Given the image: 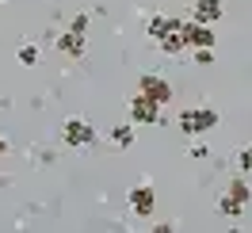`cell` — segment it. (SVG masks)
Segmentation results:
<instances>
[{
	"label": "cell",
	"mask_w": 252,
	"mask_h": 233,
	"mask_svg": "<svg viewBox=\"0 0 252 233\" xmlns=\"http://www.w3.org/2000/svg\"><path fill=\"white\" fill-rule=\"evenodd\" d=\"M62 141L69 149H88V145H95V126L84 123V119H65L62 123Z\"/></svg>",
	"instance_id": "3957f363"
},
{
	"label": "cell",
	"mask_w": 252,
	"mask_h": 233,
	"mask_svg": "<svg viewBox=\"0 0 252 233\" xmlns=\"http://www.w3.org/2000/svg\"><path fill=\"white\" fill-rule=\"evenodd\" d=\"M4 157H8V141L0 138V165H4Z\"/></svg>",
	"instance_id": "ac0fdd59"
},
{
	"label": "cell",
	"mask_w": 252,
	"mask_h": 233,
	"mask_svg": "<svg viewBox=\"0 0 252 233\" xmlns=\"http://www.w3.org/2000/svg\"><path fill=\"white\" fill-rule=\"evenodd\" d=\"M237 168H241V176H252V145L237 149Z\"/></svg>",
	"instance_id": "9a60e30c"
},
{
	"label": "cell",
	"mask_w": 252,
	"mask_h": 233,
	"mask_svg": "<svg viewBox=\"0 0 252 233\" xmlns=\"http://www.w3.org/2000/svg\"><path fill=\"white\" fill-rule=\"evenodd\" d=\"M126 202H130V214H138V218H153V214H157V187H153V184H138V187H130Z\"/></svg>",
	"instance_id": "277c9868"
},
{
	"label": "cell",
	"mask_w": 252,
	"mask_h": 233,
	"mask_svg": "<svg viewBox=\"0 0 252 233\" xmlns=\"http://www.w3.org/2000/svg\"><path fill=\"white\" fill-rule=\"evenodd\" d=\"M233 199H241L245 206L252 202V187H249V176H237V180H229V187H225Z\"/></svg>",
	"instance_id": "8fae6325"
},
{
	"label": "cell",
	"mask_w": 252,
	"mask_h": 233,
	"mask_svg": "<svg viewBox=\"0 0 252 233\" xmlns=\"http://www.w3.org/2000/svg\"><path fill=\"white\" fill-rule=\"evenodd\" d=\"M184 42L188 50H203V46H218V34L210 23H199V19H184Z\"/></svg>",
	"instance_id": "8992f818"
},
{
	"label": "cell",
	"mask_w": 252,
	"mask_h": 233,
	"mask_svg": "<svg viewBox=\"0 0 252 233\" xmlns=\"http://www.w3.org/2000/svg\"><path fill=\"white\" fill-rule=\"evenodd\" d=\"M88 27H92V16H88V12H80V16H73V19H69V31L88 34Z\"/></svg>",
	"instance_id": "2e32d148"
},
{
	"label": "cell",
	"mask_w": 252,
	"mask_h": 233,
	"mask_svg": "<svg viewBox=\"0 0 252 233\" xmlns=\"http://www.w3.org/2000/svg\"><path fill=\"white\" fill-rule=\"evenodd\" d=\"M191 62H195V65H214V46H203V50H191Z\"/></svg>",
	"instance_id": "e0dca14e"
},
{
	"label": "cell",
	"mask_w": 252,
	"mask_h": 233,
	"mask_svg": "<svg viewBox=\"0 0 252 233\" xmlns=\"http://www.w3.org/2000/svg\"><path fill=\"white\" fill-rule=\"evenodd\" d=\"M126 119L134 126H157L160 123V103L157 100H149L145 92H134L126 100Z\"/></svg>",
	"instance_id": "7a4b0ae2"
},
{
	"label": "cell",
	"mask_w": 252,
	"mask_h": 233,
	"mask_svg": "<svg viewBox=\"0 0 252 233\" xmlns=\"http://www.w3.org/2000/svg\"><path fill=\"white\" fill-rule=\"evenodd\" d=\"M138 92H145L149 100H157L160 107H168V103H172V96H176L172 84L160 77V73H142V77H138Z\"/></svg>",
	"instance_id": "5b68a950"
},
{
	"label": "cell",
	"mask_w": 252,
	"mask_h": 233,
	"mask_svg": "<svg viewBox=\"0 0 252 233\" xmlns=\"http://www.w3.org/2000/svg\"><path fill=\"white\" fill-rule=\"evenodd\" d=\"M16 58H19V65L31 69V65H38V46H34V42H23V46L16 50Z\"/></svg>",
	"instance_id": "5bb4252c"
},
{
	"label": "cell",
	"mask_w": 252,
	"mask_h": 233,
	"mask_svg": "<svg viewBox=\"0 0 252 233\" xmlns=\"http://www.w3.org/2000/svg\"><path fill=\"white\" fill-rule=\"evenodd\" d=\"M221 123V115L214 107H188L180 111V119H176V126L188 134V138H199V134H210L214 126Z\"/></svg>",
	"instance_id": "6da1fadb"
},
{
	"label": "cell",
	"mask_w": 252,
	"mask_h": 233,
	"mask_svg": "<svg viewBox=\"0 0 252 233\" xmlns=\"http://www.w3.org/2000/svg\"><path fill=\"white\" fill-rule=\"evenodd\" d=\"M134 138H138V134H134V123L115 126V130H111V141H115L119 149H130V145H134Z\"/></svg>",
	"instance_id": "4fadbf2b"
},
{
	"label": "cell",
	"mask_w": 252,
	"mask_h": 233,
	"mask_svg": "<svg viewBox=\"0 0 252 233\" xmlns=\"http://www.w3.org/2000/svg\"><path fill=\"white\" fill-rule=\"evenodd\" d=\"M218 214H225V218H241V214H245V202L233 199V195L225 191V195L218 199Z\"/></svg>",
	"instance_id": "7c38bea8"
},
{
	"label": "cell",
	"mask_w": 252,
	"mask_h": 233,
	"mask_svg": "<svg viewBox=\"0 0 252 233\" xmlns=\"http://www.w3.org/2000/svg\"><path fill=\"white\" fill-rule=\"evenodd\" d=\"M176 23H180V19H172V16H149V19H145V34H149V38L157 42L160 34H164V31H172Z\"/></svg>",
	"instance_id": "30bf717a"
},
{
	"label": "cell",
	"mask_w": 252,
	"mask_h": 233,
	"mask_svg": "<svg viewBox=\"0 0 252 233\" xmlns=\"http://www.w3.org/2000/svg\"><path fill=\"white\" fill-rule=\"evenodd\" d=\"M58 50H62L65 58H84V50H88V34L69 31V27H65V31L58 34Z\"/></svg>",
	"instance_id": "52a82bcc"
},
{
	"label": "cell",
	"mask_w": 252,
	"mask_h": 233,
	"mask_svg": "<svg viewBox=\"0 0 252 233\" xmlns=\"http://www.w3.org/2000/svg\"><path fill=\"white\" fill-rule=\"evenodd\" d=\"M221 12H225V0H195L191 4V19H199V23H218Z\"/></svg>",
	"instance_id": "ba28073f"
},
{
	"label": "cell",
	"mask_w": 252,
	"mask_h": 233,
	"mask_svg": "<svg viewBox=\"0 0 252 233\" xmlns=\"http://www.w3.org/2000/svg\"><path fill=\"white\" fill-rule=\"evenodd\" d=\"M157 50H160V54H172V58H176V54H184V50H188V42H184V19L176 23L172 31H164V34L157 38Z\"/></svg>",
	"instance_id": "9c48e42d"
}]
</instances>
